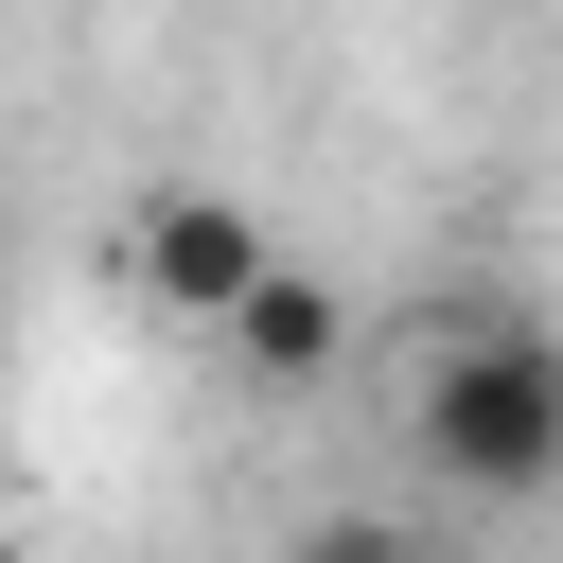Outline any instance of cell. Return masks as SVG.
Returning <instances> with one entry per match:
<instances>
[{
  "instance_id": "6da1fadb",
  "label": "cell",
  "mask_w": 563,
  "mask_h": 563,
  "mask_svg": "<svg viewBox=\"0 0 563 563\" xmlns=\"http://www.w3.org/2000/svg\"><path fill=\"white\" fill-rule=\"evenodd\" d=\"M405 440H422V475H440V493H475V510L563 493V334H545V317H510V299L440 317V334H422V369H405Z\"/></svg>"
},
{
  "instance_id": "7a4b0ae2",
  "label": "cell",
  "mask_w": 563,
  "mask_h": 563,
  "mask_svg": "<svg viewBox=\"0 0 563 563\" xmlns=\"http://www.w3.org/2000/svg\"><path fill=\"white\" fill-rule=\"evenodd\" d=\"M264 264H282V229H264L246 194H211V176H158V194L123 211V282H141V317H176V334H229Z\"/></svg>"
},
{
  "instance_id": "3957f363",
  "label": "cell",
  "mask_w": 563,
  "mask_h": 563,
  "mask_svg": "<svg viewBox=\"0 0 563 563\" xmlns=\"http://www.w3.org/2000/svg\"><path fill=\"white\" fill-rule=\"evenodd\" d=\"M334 352H352V299H334V282L282 246V264L246 282V317H229V369H246V387H317Z\"/></svg>"
},
{
  "instance_id": "277c9868",
  "label": "cell",
  "mask_w": 563,
  "mask_h": 563,
  "mask_svg": "<svg viewBox=\"0 0 563 563\" xmlns=\"http://www.w3.org/2000/svg\"><path fill=\"white\" fill-rule=\"evenodd\" d=\"M282 563H440V545H422L405 510H317V528H299Z\"/></svg>"
},
{
  "instance_id": "5b68a950",
  "label": "cell",
  "mask_w": 563,
  "mask_h": 563,
  "mask_svg": "<svg viewBox=\"0 0 563 563\" xmlns=\"http://www.w3.org/2000/svg\"><path fill=\"white\" fill-rule=\"evenodd\" d=\"M0 563H18V545H0Z\"/></svg>"
}]
</instances>
